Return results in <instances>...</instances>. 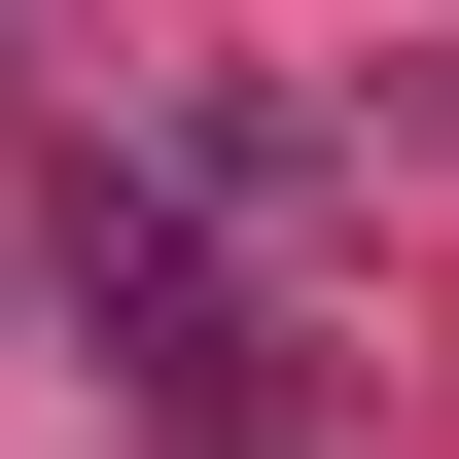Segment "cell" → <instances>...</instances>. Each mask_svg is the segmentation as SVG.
Listing matches in <instances>:
<instances>
[{
    "instance_id": "cell-1",
    "label": "cell",
    "mask_w": 459,
    "mask_h": 459,
    "mask_svg": "<svg viewBox=\"0 0 459 459\" xmlns=\"http://www.w3.org/2000/svg\"><path fill=\"white\" fill-rule=\"evenodd\" d=\"M36 283H71V318H107V389H142L177 459H318V424H283V318H247V283H212V247H177V212H142V177H71V212H36Z\"/></svg>"
}]
</instances>
